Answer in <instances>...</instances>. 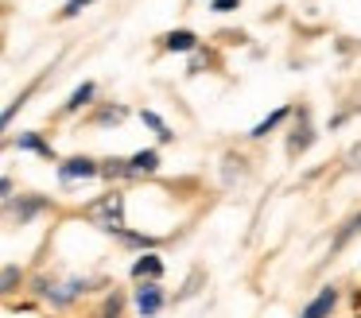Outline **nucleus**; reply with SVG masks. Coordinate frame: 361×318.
Segmentation results:
<instances>
[{
  "mask_svg": "<svg viewBox=\"0 0 361 318\" xmlns=\"http://www.w3.org/2000/svg\"><path fill=\"white\" fill-rule=\"evenodd\" d=\"M295 128H291V136H288V155L295 159V155H303V152H311V144L319 140V132H314V124H311V109H295Z\"/></svg>",
  "mask_w": 361,
  "mask_h": 318,
  "instance_id": "nucleus-6",
  "label": "nucleus"
},
{
  "mask_svg": "<svg viewBox=\"0 0 361 318\" xmlns=\"http://www.w3.org/2000/svg\"><path fill=\"white\" fill-rule=\"evenodd\" d=\"M164 51H171V54H195L198 51V35L190 27H175V31H167V35H164Z\"/></svg>",
  "mask_w": 361,
  "mask_h": 318,
  "instance_id": "nucleus-10",
  "label": "nucleus"
},
{
  "mask_svg": "<svg viewBox=\"0 0 361 318\" xmlns=\"http://www.w3.org/2000/svg\"><path fill=\"white\" fill-rule=\"evenodd\" d=\"M140 121H144V124H148V128H152V132H156V140H159V144H171V140H175V132H171V124H167V121H164V116H159V113H156V109H140Z\"/></svg>",
  "mask_w": 361,
  "mask_h": 318,
  "instance_id": "nucleus-17",
  "label": "nucleus"
},
{
  "mask_svg": "<svg viewBox=\"0 0 361 318\" xmlns=\"http://www.w3.org/2000/svg\"><path fill=\"white\" fill-rule=\"evenodd\" d=\"M159 147H140V152L128 155V178H140V175H156L159 171Z\"/></svg>",
  "mask_w": 361,
  "mask_h": 318,
  "instance_id": "nucleus-9",
  "label": "nucleus"
},
{
  "mask_svg": "<svg viewBox=\"0 0 361 318\" xmlns=\"http://www.w3.org/2000/svg\"><path fill=\"white\" fill-rule=\"evenodd\" d=\"M233 8H241V0H210V12H218V16L233 12Z\"/></svg>",
  "mask_w": 361,
  "mask_h": 318,
  "instance_id": "nucleus-23",
  "label": "nucleus"
},
{
  "mask_svg": "<svg viewBox=\"0 0 361 318\" xmlns=\"http://www.w3.org/2000/svg\"><path fill=\"white\" fill-rule=\"evenodd\" d=\"M90 4H97V0H66L63 12H59V20H78V16L86 12Z\"/></svg>",
  "mask_w": 361,
  "mask_h": 318,
  "instance_id": "nucleus-22",
  "label": "nucleus"
},
{
  "mask_svg": "<svg viewBox=\"0 0 361 318\" xmlns=\"http://www.w3.org/2000/svg\"><path fill=\"white\" fill-rule=\"evenodd\" d=\"M27 287V271L20 268V264H4V268H0V291L4 295H16V291H24Z\"/></svg>",
  "mask_w": 361,
  "mask_h": 318,
  "instance_id": "nucleus-15",
  "label": "nucleus"
},
{
  "mask_svg": "<svg viewBox=\"0 0 361 318\" xmlns=\"http://www.w3.org/2000/svg\"><path fill=\"white\" fill-rule=\"evenodd\" d=\"M86 217L102 233H113V237H117V233L128 225L125 221V194H121L117 186H113V190H105L97 202H90V206H86Z\"/></svg>",
  "mask_w": 361,
  "mask_h": 318,
  "instance_id": "nucleus-2",
  "label": "nucleus"
},
{
  "mask_svg": "<svg viewBox=\"0 0 361 318\" xmlns=\"http://www.w3.org/2000/svg\"><path fill=\"white\" fill-rule=\"evenodd\" d=\"M357 233H361V214H353L350 221H345L342 229L334 233V245H330V248H334V252H338V248H345V245H350L353 237H357Z\"/></svg>",
  "mask_w": 361,
  "mask_h": 318,
  "instance_id": "nucleus-18",
  "label": "nucleus"
},
{
  "mask_svg": "<svg viewBox=\"0 0 361 318\" xmlns=\"http://www.w3.org/2000/svg\"><path fill=\"white\" fill-rule=\"evenodd\" d=\"M338 302H342V287H338V283H322L319 291H314L311 299L303 302L299 318H334Z\"/></svg>",
  "mask_w": 361,
  "mask_h": 318,
  "instance_id": "nucleus-5",
  "label": "nucleus"
},
{
  "mask_svg": "<svg viewBox=\"0 0 361 318\" xmlns=\"http://www.w3.org/2000/svg\"><path fill=\"white\" fill-rule=\"evenodd\" d=\"M94 97H97V82H82V85H74L71 97L63 101V116L78 113V109H90V105H94Z\"/></svg>",
  "mask_w": 361,
  "mask_h": 318,
  "instance_id": "nucleus-13",
  "label": "nucleus"
},
{
  "mask_svg": "<svg viewBox=\"0 0 361 318\" xmlns=\"http://www.w3.org/2000/svg\"><path fill=\"white\" fill-rule=\"evenodd\" d=\"M102 178H128V159H121V155H113V159H102Z\"/></svg>",
  "mask_w": 361,
  "mask_h": 318,
  "instance_id": "nucleus-21",
  "label": "nucleus"
},
{
  "mask_svg": "<svg viewBox=\"0 0 361 318\" xmlns=\"http://www.w3.org/2000/svg\"><path fill=\"white\" fill-rule=\"evenodd\" d=\"M12 147H20V152H35V155H43V159H55V144L51 140H43L39 132H20L16 140H8Z\"/></svg>",
  "mask_w": 361,
  "mask_h": 318,
  "instance_id": "nucleus-12",
  "label": "nucleus"
},
{
  "mask_svg": "<svg viewBox=\"0 0 361 318\" xmlns=\"http://www.w3.org/2000/svg\"><path fill=\"white\" fill-rule=\"evenodd\" d=\"M117 240H121V245H128V248H136V252H156V248H159V237L140 233V229H128V225L117 233Z\"/></svg>",
  "mask_w": 361,
  "mask_h": 318,
  "instance_id": "nucleus-14",
  "label": "nucleus"
},
{
  "mask_svg": "<svg viewBox=\"0 0 361 318\" xmlns=\"http://www.w3.org/2000/svg\"><path fill=\"white\" fill-rule=\"evenodd\" d=\"M35 90H39V78H35V82H27V85H24V90H20V93H16V97H12V101H8V105H4V113H0V124H4V128H8V124H12V116H16V113H20V109H24V105H27V97H32V93H35Z\"/></svg>",
  "mask_w": 361,
  "mask_h": 318,
  "instance_id": "nucleus-16",
  "label": "nucleus"
},
{
  "mask_svg": "<svg viewBox=\"0 0 361 318\" xmlns=\"http://www.w3.org/2000/svg\"><path fill=\"white\" fill-rule=\"evenodd\" d=\"M133 307L140 318H156L159 310L167 307V291H164V279H144V283L133 287Z\"/></svg>",
  "mask_w": 361,
  "mask_h": 318,
  "instance_id": "nucleus-3",
  "label": "nucleus"
},
{
  "mask_svg": "<svg viewBox=\"0 0 361 318\" xmlns=\"http://www.w3.org/2000/svg\"><path fill=\"white\" fill-rule=\"evenodd\" d=\"M0 198L8 202V198H16V186H12V175H4L0 178Z\"/></svg>",
  "mask_w": 361,
  "mask_h": 318,
  "instance_id": "nucleus-24",
  "label": "nucleus"
},
{
  "mask_svg": "<svg viewBox=\"0 0 361 318\" xmlns=\"http://www.w3.org/2000/svg\"><path fill=\"white\" fill-rule=\"evenodd\" d=\"M94 287H102V279H90V276H66V279H51V276H35L32 279V291L43 307L51 310H66L74 307L78 299H86Z\"/></svg>",
  "mask_w": 361,
  "mask_h": 318,
  "instance_id": "nucleus-1",
  "label": "nucleus"
},
{
  "mask_svg": "<svg viewBox=\"0 0 361 318\" xmlns=\"http://www.w3.org/2000/svg\"><path fill=\"white\" fill-rule=\"evenodd\" d=\"M51 209V198L47 194H20V198H8L4 202V214H8L12 225H32L35 217Z\"/></svg>",
  "mask_w": 361,
  "mask_h": 318,
  "instance_id": "nucleus-4",
  "label": "nucleus"
},
{
  "mask_svg": "<svg viewBox=\"0 0 361 318\" xmlns=\"http://www.w3.org/2000/svg\"><path fill=\"white\" fill-rule=\"evenodd\" d=\"M125 295H121V291H109V295H105V302H102V314H97V318H121V314H125Z\"/></svg>",
  "mask_w": 361,
  "mask_h": 318,
  "instance_id": "nucleus-19",
  "label": "nucleus"
},
{
  "mask_svg": "<svg viewBox=\"0 0 361 318\" xmlns=\"http://www.w3.org/2000/svg\"><path fill=\"white\" fill-rule=\"evenodd\" d=\"M164 271H167V264L159 252H140L128 264V276H133L136 283H144V279H164Z\"/></svg>",
  "mask_w": 361,
  "mask_h": 318,
  "instance_id": "nucleus-8",
  "label": "nucleus"
},
{
  "mask_svg": "<svg viewBox=\"0 0 361 318\" xmlns=\"http://www.w3.org/2000/svg\"><path fill=\"white\" fill-rule=\"evenodd\" d=\"M125 116H128L125 105H105V109H97V113H94V121H90V124H121Z\"/></svg>",
  "mask_w": 361,
  "mask_h": 318,
  "instance_id": "nucleus-20",
  "label": "nucleus"
},
{
  "mask_svg": "<svg viewBox=\"0 0 361 318\" xmlns=\"http://www.w3.org/2000/svg\"><path fill=\"white\" fill-rule=\"evenodd\" d=\"M97 175H102V159H94V155H71V159L59 163V178L63 183H90Z\"/></svg>",
  "mask_w": 361,
  "mask_h": 318,
  "instance_id": "nucleus-7",
  "label": "nucleus"
},
{
  "mask_svg": "<svg viewBox=\"0 0 361 318\" xmlns=\"http://www.w3.org/2000/svg\"><path fill=\"white\" fill-rule=\"evenodd\" d=\"M291 116H295V109H291V105H280V109H272V113H268L264 121H257V124L249 128V140H264L268 132H276L283 121H291Z\"/></svg>",
  "mask_w": 361,
  "mask_h": 318,
  "instance_id": "nucleus-11",
  "label": "nucleus"
}]
</instances>
